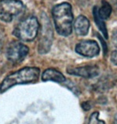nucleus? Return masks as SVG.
I'll return each instance as SVG.
<instances>
[{
    "label": "nucleus",
    "instance_id": "f257e3e1",
    "mask_svg": "<svg viewBox=\"0 0 117 124\" xmlns=\"http://www.w3.org/2000/svg\"><path fill=\"white\" fill-rule=\"evenodd\" d=\"M55 30L62 36H68L72 32L73 13L71 6L67 2H62L52 10Z\"/></svg>",
    "mask_w": 117,
    "mask_h": 124
},
{
    "label": "nucleus",
    "instance_id": "f03ea898",
    "mask_svg": "<svg viewBox=\"0 0 117 124\" xmlns=\"http://www.w3.org/2000/svg\"><path fill=\"white\" fill-rule=\"evenodd\" d=\"M40 70L38 67H24L10 74L0 83V93L16 85L34 83L39 79Z\"/></svg>",
    "mask_w": 117,
    "mask_h": 124
},
{
    "label": "nucleus",
    "instance_id": "7ed1b4c3",
    "mask_svg": "<svg viewBox=\"0 0 117 124\" xmlns=\"http://www.w3.org/2000/svg\"><path fill=\"white\" fill-rule=\"evenodd\" d=\"M39 30V23L34 16L24 18L16 26L14 30V35L21 41L31 42L36 38Z\"/></svg>",
    "mask_w": 117,
    "mask_h": 124
},
{
    "label": "nucleus",
    "instance_id": "20e7f679",
    "mask_svg": "<svg viewBox=\"0 0 117 124\" xmlns=\"http://www.w3.org/2000/svg\"><path fill=\"white\" fill-rule=\"evenodd\" d=\"M25 11V6L20 0H0V20L10 23Z\"/></svg>",
    "mask_w": 117,
    "mask_h": 124
},
{
    "label": "nucleus",
    "instance_id": "39448f33",
    "mask_svg": "<svg viewBox=\"0 0 117 124\" xmlns=\"http://www.w3.org/2000/svg\"><path fill=\"white\" fill-rule=\"evenodd\" d=\"M43 18L44 20L42 19V30L39 43V52L40 54H45L50 51L53 40V31L50 21L46 16H43Z\"/></svg>",
    "mask_w": 117,
    "mask_h": 124
},
{
    "label": "nucleus",
    "instance_id": "423d86ee",
    "mask_svg": "<svg viewBox=\"0 0 117 124\" xmlns=\"http://www.w3.org/2000/svg\"><path fill=\"white\" fill-rule=\"evenodd\" d=\"M29 53L28 47L18 41L11 42L7 49V58L10 62L18 63L22 62Z\"/></svg>",
    "mask_w": 117,
    "mask_h": 124
},
{
    "label": "nucleus",
    "instance_id": "0eeeda50",
    "mask_svg": "<svg viewBox=\"0 0 117 124\" xmlns=\"http://www.w3.org/2000/svg\"><path fill=\"white\" fill-rule=\"evenodd\" d=\"M75 51L82 56L93 58L100 54V46L95 41L84 40L76 45Z\"/></svg>",
    "mask_w": 117,
    "mask_h": 124
},
{
    "label": "nucleus",
    "instance_id": "6e6552de",
    "mask_svg": "<svg viewBox=\"0 0 117 124\" xmlns=\"http://www.w3.org/2000/svg\"><path fill=\"white\" fill-rule=\"evenodd\" d=\"M67 72L70 75L79 76L86 78H92L96 77L100 74V68L97 66H84V67H68Z\"/></svg>",
    "mask_w": 117,
    "mask_h": 124
},
{
    "label": "nucleus",
    "instance_id": "1a4fd4ad",
    "mask_svg": "<svg viewBox=\"0 0 117 124\" xmlns=\"http://www.w3.org/2000/svg\"><path fill=\"white\" fill-rule=\"evenodd\" d=\"M90 27V23L87 18L84 15H79L77 17L74 23V29L78 35L84 36L87 35Z\"/></svg>",
    "mask_w": 117,
    "mask_h": 124
},
{
    "label": "nucleus",
    "instance_id": "9d476101",
    "mask_svg": "<svg viewBox=\"0 0 117 124\" xmlns=\"http://www.w3.org/2000/svg\"><path fill=\"white\" fill-rule=\"evenodd\" d=\"M42 80L43 82L53 81L56 83H64L66 81V78L62 73L58 71L57 70L49 68L45 70L42 74Z\"/></svg>",
    "mask_w": 117,
    "mask_h": 124
},
{
    "label": "nucleus",
    "instance_id": "9b49d317",
    "mask_svg": "<svg viewBox=\"0 0 117 124\" xmlns=\"http://www.w3.org/2000/svg\"><path fill=\"white\" fill-rule=\"evenodd\" d=\"M93 15H94V18L95 21V23L98 26V27L100 28V30L101 31V32L103 33V36L105 37V39H108V31L107 28H106V25L104 22H103V19H102L99 13H98V9L96 7H94L93 9Z\"/></svg>",
    "mask_w": 117,
    "mask_h": 124
},
{
    "label": "nucleus",
    "instance_id": "f8f14e48",
    "mask_svg": "<svg viewBox=\"0 0 117 124\" xmlns=\"http://www.w3.org/2000/svg\"><path fill=\"white\" fill-rule=\"evenodd\" d=\"M98 13H99L100 17L102 19H107L111 15V7L108 2L103 0L102 6L100 9H98Z\"/></svg>",
    "mask_w": 117,
    "mask_h": 124
},
{
    "label": "nucleus",
    "instance_id": "ddd939ff",
    "mask_svg": "<svg viewBox=\"0 0 117 124\" xmlns=\"http://www.w3.org/2000/svg\"><path fill=\"white\" fill-rule=\"evenodd\" d=\"M100 114L99 112H94L92 113L90 116L88 123L87 124H105V123L103 120L100 119Z\"/></svg>",
    "mask_w": 117,
    "mask_h": 124
},
{
    "label": "nucleus",
    "instance_id": "4468645a",
    "mask_svg": "<svg viewBox=\"0 0 117 124\" xmlns=\"http://www.w3.org/2000/svg\"><path fill=\"white\" fill-rule=\"evenodd\" d=\"M111 61L113 64L117 66V49L112 51L111 55Z\"/></svg>",
    "mask_w": 117,
    "mask_h": 124
},
{
    "label": "nucleus",
    "instance_id": "2eb2a0df",
    "mask_svg": "<svg viewBox=\"0 0 117 124\" xmlns=\"http://www.w3.org/2000/svg\"><path fill=\"white\" fill-rule=\"evenodd\" d=\"M3 39H4V34L2 29L0 27V52L2 51V45H3Z\"/></svg>",
    "mask_w": 117,
    "mask_h": 124
},
{
    "label": "nucleus",
    "instance_id": "dca6fc26",
    "mask_svg": "<svg viewBox=\"0 0 117 124\" xmlns=\"http://www.w3.org/2000/svg\"><path fill=\"white\" fill-rule=\"evenodd\" d=\"M112 42L114 45H115V46L117 48V31H114L113 33V35H112Z\"/></svg>",
    "mask_w": 117,
    "mask_h": 124
},
{
    "label": "nucleus",
    "instance_id": "f3484780",
    "mask_svg": "<svg viewBox=\"0 0 117 124\" xmlns=\"http://www.w3.org/2000/svg\"><path fill=\"white\" fill-rule=\"evenodd\" d=\"M115 123L117 124V115L116 116V118H115Z\"/></svg>",
    "mask_w": 117,
    "mask_h": 124
}]
</instances>
